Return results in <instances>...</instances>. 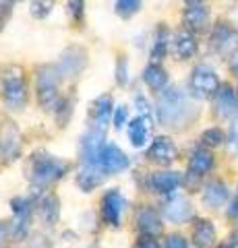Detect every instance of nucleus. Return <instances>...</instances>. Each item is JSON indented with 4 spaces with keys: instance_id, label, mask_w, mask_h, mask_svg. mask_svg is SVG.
<instances>
[{
    "instance_id": "34",
    "label": "nucleus",
    "mask_w": 238,
    "mask_h": 248,
    "mask_svg": "<svg viewBox=\"0 0 238 248\" xmlns=\"http://www.w3.org/2000/svg\"><path fill=\"white\" fill-rule=\"evenodd\" d=\"M135 248H158L156 244H153V242H149V240H145V242H141V244H137Z\"/></svg>"
},
{
    "instance_id": "28",
    "label": "nucleus",
    "mask_w": 238,
    "mask_h": 248,
    "mask_svg": "<svg viewBox=\"0 0 238 248\" xmlns=\"http://www.w3.org/2000/svg\"><path fill=\"white\" fill-rule=\"evenodd\" d=\"M222 141H224V135H222V130H218V128H211V130H207V133H203L205 145H220Z\"/></svg>"
},
{
    "instance_id": "37",
    "label": "nucleus",
    "mask_w": 238,
    "mask_h": 248,
    "mask_svg": "<svg viewBox=\"0 0 238 248\" xmlns=\"http://www.w3.org/2000/svg\"><path fill=\"white\" fill-rule=\"evenodd\" d=\"M189 2H190V4H199V2H201V0H189Z\"/></svg>"
},
{
    "instance_id": "20",
    "label": "nucleus",
    "mask_w": 238,
    "mask_h": 248,
    "mask_svg": "<svg viewBox=\"0 0 238 248\" xmlns=\"http://www.w3.org/2000/svg\"><path fill=\"white\" fill-rule=\"evenodd\" d=\"M174 50H176V56H180L182 60L190 58L197 50V42L195 37L189 33V31H180L178 35L174 37Z\"/></svg>"
},
{
    "instance_id": "21",
    "label": "nucleus",
    "mask_w": 238,
    "mask_h": 248,
    "mask_svg": "<svg viewBox=\"0 0 238 248\" xmlns=\"http://www.w3.org/2000/svg\"><path fill=\"white\" fill-rule=\"evenodd\" d=\"M143 81L147 83L153 91H162L166 87V83H168V75H166V71L162 66L149 64L147 68H145V73H143Z\"/></svg>"
},
{
    "instance_id": "8",
    "label": "nucleus",
    "mask_w": 238,
    "mask_h": 248,
    "mask_svg": "<svg viewBox=\"0 0 238 248\" xmlns=\"http://www.w3.org/2000/svg\"><path fill=\"white\" fill-rule=\"evenodd\" d=\"M125 199L118 190H110L106 192L104 199H102V217L108 226H118L120 223V217L122 211H125Z\"/></svg>"
},
{
    "instance_id": "27",
    "label": "nucleus",
    "mask_w": 238,
    "mask_h": 248,
    "mask_svg": "<svg viewBox=\"0 0 238 248\" xmlns=\"http://www.w3.org/2000/svg\"><path fill=\"white\" fill-rule=\"evenodd\" d=\"M52 9H54V0H33L32 15L37 17V19H44V17H48V15L52 13Z\"/></svg>"
},
{
    "instance_id": "41",
    "label": "nucleus",
    "mask_w": 238,
    "mask_h": 248,
    "mask_svg": "<svg viewBox=\"0 0 238 248\" xmlns=\"http://www.w3.org/2000/svg\"><path fill=\"white\" fill-rule=\"evenodd\" d=\"M0 248H2V246H0Z\"/></svg>"
},
{
    "instance_id": "5",
    "label": "nucleus",
    "mask_w": 238,
    "mask_h": 248,
    "mask_svg": "<svg viewBox=\"0 0 238 248\" xmlns=\"http://www.w3.org/2000/svg\"><path fill=\"white\" fill-rule=\"evenodd\" d=\"M95 164L102 168L106 174H116V172H122V170H127L130 166V159L127 157V153L122 151L120 147L104 145L95 157Z\"/></svg>"
},
{
    "instance_id": "14",
    "label": "nucleus",
    "mask_w": 238,
    "mask_h": 248,
    "mask_svg": "<svg viewBox=\"0 0 238 248\" xmlns=\"http://www.w3.org/2000/svg\"><path fill=\"white\" fill-rule=\"evenodd\" d=\"M164 215L170 221H184L190 215V205L184 197H172L166 201L164 205Z\"/></svg>"
},
{
    "instance_id": "25",
    "label": "nucleus",
    "mask_w": 238,
    "mask_h": 248,
    "mask_svg": "<svg viewBox=\"0 0 238 248\" xmlns=\"http://www.w3.org/2000/svg\"><path fill=\"white\" fill-rule=\"evenodd\" d=\"M226 197H228L226 186L220 184V182H213V184L207 186V190L203 195V201H205V205H209V207H220L226 201Z\"/></svg>"
},
{
    "instance_id": "35",
    "label": "nucleus",
    "mask_w": 238,
    "mask_h": 248,
    "mask_svg": "<svg viewBox=\"0 0 238 248\" xmlns=\"http://www.w3.org/2000/svg\"><path fill=\"white\" fill-rule=\"evenodd\" d=\"M4 234H6V228H4V223H2V221H0V240H2V238H4Z\"/></svg>"
},
{
    "instance_id": "23",
    "label": "nucleus",
    "mask_w": 238,
    "mask_h": 248,
    "mask_svg": "<svg viewBox=\"0 0 238 248\" xmlns=\"http://www.w3.org/2000/svg\"><path fill=\"white\" fill-rule=\"evenodd\" d=\"M207 23V11L203 9V6L199 4H193L190 9H187V13H184V25H187L189 29H203Z\"/></svg>"
},
{
    "instance_id": "3",
    "label": "nucleus",
    "mask_w": 238,
    "mask_h": 248,
    "mask_svg": "<svg viewBox=\"0 0 238 248\" xmlns=\"http://www.w3.org/2000/svg\"><path fill=\"white\" fill-rule=\"evenodd\" d=\"M2 97L11 110H21L27 102V83L23 77V68L11 64L2 68Z\"/></svg>"
},
{
    "instance_id": "11",
    "label": "nucleus",
    "mask_w": 238,
    "mask_h": 248,
    "mask_svg": "<svg viewBox=\"0 0 238 248\" xmlns=\"http://www.w3.org/2000/svg\"><path fill=\"white\" fill-rule=\"evenodd\" d=\"M104 178H106V172L97 164H85L79 170V174H77V186L83 192H91L104 182Z\"/></svg>"
},
{
    "instance_id": "32",
    "label": "nucleus",
    "mask_w": 238,
    "mask_h": 248,
    "mask_svg": "<svg viewBox=\"0 0 238 248\" xmlns=\"http://www.w3.org/2000/svg\"><path fill=\"white\" fill-rule=\"evenodd\" d=\"M230 215H232L234 219L238 221V201H234V203H232V209H230Z\"/></svg>"
},
{
    "instance_id": "18",
    "label": "nucleus",
    "mask_w": 238,
    "mask_h": 248,
    "mask_svg": "<svg viewBox=\"0 0 238 248\" xmlns=\"http://www.w3.org/2000/svg\"><path fill=\"white\" fill-rule=\"evenodd\" d=\"M40 211H42V219L48 226H56L58 223V215H60V203L56 195H46L40 203Z\"/></svg>"
},
{
    "instance_id": "17",
    "label": "nucleus",
    "mask_w": 238,
    "mask_h": 248,
    "mask_svg": "<svg viewBox=\"0 0 238 248\" xmlns=\"http://www.w3.org/2000/svg\"><path fill=\"white\" fill-rule=\"evenodd\" d=\"M178 184H180V176L176 172H156L151 176V186L158 192H164V195L172 192Z\"/></svg>"
},
{
    "instance_id": "12",
    "label": "nucleus",
    "mask_w": 238,
    "mask_h": 248,
    "mask_svg": "<svg viewBox=\"0 0 238 248\" xmlns=\"http://www.w3.org/2000/svg\"><path fill=\"white\" fill-rule=\"evenodd\" d=\"M151 137V118L149 114H139L135 120L128 122V139L135 147H143Z\"/></svg>"
},
{
    "instance_id": "7",
    "label": "nucleus",
    "mask_w": 238,
    "mask_h": 248,
    "mask_svg": "<svg viewBox=\"0 0 238 248\" xmlns=\"http://www.w3.org/2000/svg\"><path fill=\"white\" fill-rule=\"evenodd\" d=\"M85 64H87L85 52L79 50V48H68L63 56H60L58 64H54V68L60 75V79H68V77L79 75L83 68H85Z\"/></svg>"
},
{
    "instance_id": "36",
    "label": "nucleus",
    "mask_w": 238,
    "mask_h": 248,
    "mask_svg": "<svg viewBox=\"0 0 238 248\" xmlns=\"http://www.w3.org/2000/svg\"><path fill=\"white\" fill-rule=\"evenodd\" d=\"M232 68H234V71L238 73V54H236V56L232 58Z\"/></svg>"
},
{
    "instance_id": "30",
    "label": "nucleus",
    "mask_w": 238,
    "mask_h": 248,
    "mask_svg": "<svg viewBox=\"0 0 238 248\" xmlns=\"http://www.w3.org/2000/svg\"><path fill=\"white\" fill-rule=\"evenodd\" d=\"M127 116H128V108L120 106L116 108V112H114V126L116 128H122L127 124Z\"/></svg>"
},
{
    "instance_id": "16",
    "label": "nucleus",
    "mask_w": 238,
    "mask_h": 248,
    "mask_svg": "<svg viewBox=\"0 0 238 248\" xmlns=\"http://www.w3.org/2000/svg\"><path fill=\"white\" fill-rule=\"evenodd\" d=\"M137 226H139V230L147 236H156V234L162 232V221H159L158 213L149 207H145L137 213Z\"/></svg>"
},
{
    "instance_id": "1",
    "label": "nucleus",
    "mask_w": 238,
    "mask_h": 248,
    "mask_svg": "<svg viewBox=\"0 0 238 248\" xmlns=\"http://www.w3.org/2000/svg\"><path fill=\"white\" fill-rule=\"evenodd\" d=\"M193 110L187 95L180 89H166L158 99V118L164 126H180L184 124Z\"/></svg>"
},
{
    "instance_id": "22",
    "label": "nucleus",
    "mask_w": 238,
    "mask_h": 248,
    "mask_svg": "<svg viewBox=\"0 0 238 248\" xmlns=\"http://www.w3.org/2000/svg\"><path fill=\"white\" fill-rule=\"evenodd\" d=\"M213 166V157H211V153L209 151H205V149H197L193 153V157H190V172H193L195 176H203L209 172V168Z\"/></svg>"
},
{
    "instance_id": "19",
    "label": "nucleus",
    "mask_w": 238,
    "mask_h": 248,
    "mask_svg": "<svg viewBox=\"0 0 238 248\" xmlns=\"http://www.w3.org/2000/svg\"><path fill=\"white\" fill-rule=\"evenodd\" d=\"M193 238H195V244L199 248H211L213 240H216V232H213V226L205 219H199L197 226L193 230Z\"/></svg>"
},
{
    "instance_id": "4",
    "label": "nucleus",
    "mask_w": 238,
    "mask_h": 248,
    "mask_svg": "<svg viewBox=\"0 0 238 248\" xmlns=\"http://www.w3.org/2000/svg\"><path fill=\"white\" fill-rule=\"evenodd\" d=\"M58 81L60 75L54 66H42L37 71V102L44 110H52L58 104Z\"/></svg>"
},
{
    "instance_id": "24",
    "label": "nucleus",
    "mask_w": 238,
    "mask_h": 248,
    "mask_svg": "<svg viewBox=\"0 0 238 248\" xmlns=\"http://www.w3.org/2000/svg\"><path fill=\"white\" fill-rule=\"evenodd\" d=\"M216 104H218V112L220 116H230L236 110V97H234V91L230 87H224L222 91H218V97H216Z\"/></svg>"
},
{
    "instance_id": "29",
    "label": "nucleus",
    "mask_w": 238,
    "mask_h": 248,
    "mask_svg": "<svg viewBox=\"0 0 238 248\" xmlns=\"http://www.w3.org/2000/svg\"><path fill=\"white\" fill-rule=\"evenodd\" d=\"M166 31H159V37H158V42H156V48H153V60H159L164 56V52H166Z\"/></svg>"
},
{
    "instance_id": "39",
    "label": "nucleus",
    "mask_w": 238,
    "mask_h": 248,
    "mask_svg": "<svg viewBox=\"0 0 238 248\" xmlns=\"http://www.w3.org/2000/svg\"><path fill=\"white\" fill-rule=\"evenodd\" d=\"M218 248H232V246H228V244H222V246H218Z\"/></svg>"
},
{
    "instance_id": "13",
    "label": "nucleus",
    "mask_w": 238,
    "mask_h": 248,
    "mask_svg": "<svg viewBox=\"0 0 238 248\" xmlns=\"http://www.w3.org/2000/svg\"><path fill=\"white\" fill-rule=\"evenodd\" d=\"M11 207L15 211V226H13V232L15 236H25V232L29 228V217H32V207H29V201L27 199H13L11 201Z\"/></svg>"
},
{
    "instance_id": "33",
    "label": "nucleus",
    "mask_w": 238,
    "mask_h": 248,
    "mask_svg": "<svg viewBox=\"0 0 238 248\" xmlns=\"http://www.w3.org/2000/svg\"><path fill=\"white\" fill-rule=\"evenodd\" d=\"M232 141H234V145L238 147V122L232 126Z\"/></svg>"
},
{
    "instance_id": "40",
    "label": "nucleus",
    "mask_w": 238,
    "mask_h": 248,
    "mask_svg": "<svg viewBox=\"0 0 238 248\" xmlns=\"http://www.w3.org/2000/svg\"><path fill=\"white\" fill-rule=\"evenodd\" d=\"M0 2H2V0H0Z\"/></svg>"
},
{
    "instance_id": "26",
    "label": "nucleus",
    "mask_w": 238,
    "mask_h": 248,
    "mask_svg": "<svg viewBox=\"0 0 238 248\" xmlns=\"http://www.w3.org/2000/svg\"><path fill=\"white\" fill-rule=\"evenodd\" d=\"M141 9V0H116V13L122 19L133 17L135 13H139Z\"/></svg>"
},
{
    "instance_id": "9",
    "label": "nucleus",
    "mask_w": 238,
    "mask_h": 248,
    "mask_svg": "<svg viewBox=\"0 0 238 248\" xmlns=\"http://www.w3.org/2000/svg\"><path fill=\"white\" fill-rule=\"evenodd\" d=\"M176 145L172 143V139L168 137H158L156 141L151 143L149 151H147V157L153 161V164H159V166H170L172 161L176 159Z\"/></svg>"
},
{
    "instance_id": "38",
    "label": "nucleus",
    "mask_w": 238,
    "mask_h": 248,
    "mask_svg": "<svg viewBox=\"0 0 238 248\" xmlns=\"http://www.w3.org/2000/svg\"><path fill=\"white\" fill-rule=\"evenodd\" d=\"M232 238H234V242H236V244H238V232H236V234H234V236H232Z\"/></svg>"
},
{
    "instance_id": "15",
    "label": "nucleus",
    "mask_w": 238,
    "mask_h": 248,
    "mask_svg": "<svg viewBox=\"0 0 238 248\" xmlns=\"http://www.w3.org/2000/svg\"><path fill=\"white\" fill-rule=\"evenodd\" d=\"M91 116H94V120H95L94 126L106 130V126H108V122L112 118V97L110 95L97 97L94 106H91Z\"/></svg>"
},
{
    "instance_id": "6",
    "label": "nucleus",
    "mask_w": 238,
    "mask_h": 248,
    "mask_svg": "<svg viewBox=\"0 0 238 248\" xmlns=\"http://www.w3.org/2000/svg\"><path fill=\"white\" fill-rule=\"evenodd\" d=\"M21 155V135L15 124L6 122L0 130V157L4 164H11Z\"/></svg>"
},
{
    "instance_id": "2",
    "label": "nucleus",
    "mask_w": 238,
    "mask_h": 248,
    "mask_svg": "<svg viewBox=\"0 0 238 248\" xmlns=\"http://www.w3.org/2000/svg\"><path fill=\"white\" fill-rule=\"evenodd\" d=\"M66 170H68V166L63 164L60 159L52 157L48 153H35L32 157V161H29V168H27L29 174L27 176L33 184L46 186V184L58 180V178H63Z\"/></svg>"
},
{
    "instance_id": "31",
    "label": "nucleus",
    "mask_w": 238,
    "mask_h": 248,
    "mask_svg": "<svg viewBox=\"0 0 238 248\" xmlns=\"http://www.w3.org/2000/svg\"><path fill=\"white\" fill-rule=\"evenodd\" d=\"M166 248H187V242H184L182 236L172 234V236H168V240H166Z\"/></svg>"
},
{
    "instance_id": "10",
    "label": "nucleus",
    "mask_w": 238,
    "mask_h": 248,
    "mask_svg": "<svg viewBox=\"0 0 238 248\" xmlns=\"http://www.w3.org/2000/svg\"><path fill=\"white\" fill-rule=\"evenodd\" d=\"M193 89L197 95H201V97H209L211 93H216L218 91V77L213 71H209L207 66H199L195 68V73H193Z\"/></svg>"
}]
</instances>
